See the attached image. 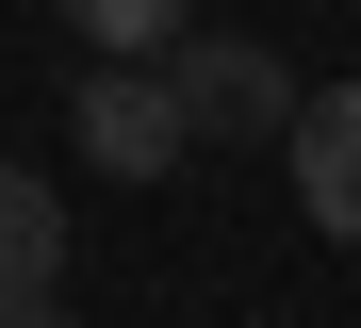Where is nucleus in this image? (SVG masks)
Instances as JSON below:
<instances>
[{
  "label": "nucleus",
  "instance_id": "2",
  "mask_svg": "<svg viewBox=\"0 0 361 328\" xmlns=\"http://www.w3.org/2000/svg\"><path fill=\"white\" fill-rule=\"evenodd\" d=\"M66 148H82V164H115V181H164V164H180V83H164V66H82Z\"/></svg>",
  "mask_w": 361,
  "mask_h": 328
},
{
  "label": "nucleus",
  "instance_id": "5",
  "mask_svg": "<svg viewBox=\"0 0 361 328\" xmlns=\"http://www.w3.org/2000/svg\"><path fill=\"white\" fill-rule=\"evenodd\" d=\"M49 17H66L99 66H164L180 33H197V0H49Z\"/></svg>",
  "mask_w": 361,
  "mask_h": 328
},
{
  "label": "nucleus",
  "instance_id": "1",
  "mask_svg": "<svg viewBox=\"0 0 361 328\" xmlns=\"http://www.w3.org/2000/svg\"><path fill=\"white\" fill-rule=\"evenodd\" d=\"M164 83H180V131H230V148H279L295 131V66L263 33H180Z\"/></svg>",
  "mask_w": 361,
  "mask_h": 328
},
{
  "label": "nucleus",
  "instance_id": "4",
  "mask_svg": "<svg viewBox=\"0 0 361 328\" xmlns=\"http://www.w3.org/2000/svg\"><path fill=\"white\" fill-rule=\"evenodd\" d=\"M66 279V181L49 164H0V296Z\"/></svg>",
  "mask_w": 361,
  "mask_h": 328
},
{
  "label": "nucleus",
  "instance_id": "3",
  "mask_svg": "<svg viewBox=\"0 0 361 328\" xmlns=\"http://www.w3.org/2000/svg\"><path fill=\"white\" fill-rule=\"evenodd\" d=\"M279 164H295V214H312L329 246H361V83H312V99H295Z\"/></svg>",
  "mask_w": 361,
  "mask_h": 328
},
{
  "label": "nucleus",
  "instance_id": "6",
  "mask_svg": "<svg viewBox=\"0 0 361 328\" xmlns=\"http://www.w3.org/2000/svg\"><path fill=\"white\" fill-rule=\"evenodd\" d=\"M0 328H82V312H66V279H33V296H0Z\"/></svg>",
  "mask_w": 361,
  "mask_h": 328
}]
</instances>
